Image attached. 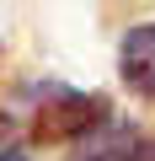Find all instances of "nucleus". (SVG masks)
<instances>
[{
  "mask_svg": "<svg viewBox=\"0 0 155 161\" xmlns=\"http://www.w3.org/2000/svg\"><path fill=\"white\" fill-rule=\"evenodd\" d=\"M0 161H32V156H27V145H22V134H11V140H6V150H0Z\"/></svg>",
  "mask_w": 155,
  "mask_h": 161,
  "instance_id": "20e7f679",
  "label": "nucleus"
},
{
  "mask_svg": "<svg viewBox=\"0 0 155 161\" xmlns=\"http://www.w3.org/2000/svg\"><path fill=\"white\" fill-rule=\"evenodd\" d=\"M102 118H112L107 97L59 86V80H32V86H22L16 102H11V134L38 140V145H75Z\"/></svg>",
  "mask_w": 155,
  "mask_h": 161,
  "instance_id": "f257e3e1",
  "label": "nucleus"
},
{
  "mask_svg": "<svg viewBox=\"0 0 155 161\" xmlns=\"http://www.w3.org/2000/svg\"><path fill=\"white\" fill-rule=\"evenodd\" d=\"M70 161H155V129L128 124V118H102L91 134L70 145Z\"/></svg>",
  "mask_w": 155,
  "mask_h": 161,
  "instance_id": "f03ea898",
  "label": "nucleus"
},
{
  "mask_svg": "<svg viewBox=\"0 0 155 161\" xmlns=\"http://www.w3.org/2000/svg\"><path fill=\"white\" fill-rule=\"evenodd\" d=\"M118 80L134 97L155 102V16L150 22H134L118 38Z\"/></svg>",
  "mask_w": 155,
  "mask_h": 161,
  "instance_id": "7ed1b4c3",
  "label": "nucleus"
}]
</instances>
